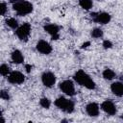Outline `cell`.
I'll return each instance as SVG.
<instances>
[{
  "label": "cell",
  "mask_w": 123,
  "mask_h": 123,
  "mask_svg": "<svg viewBox=\"0 0 123 123\" xmlns=\"http://www.w3.org/2000/svg\"><path fill=\"white\" fill-rule=\"evenodd\" d=\"M73 78H74V80H75V82H76L77 84H79V85L82 86L86 87L87 89H94V88L96 87L95 82L89 77V75H88L87 73H86V72H85L84 70H82V69L78 70V71L74 74Z\"/></svg>",
  "instance_id": "obj_1"
},
{
  "label": "cell",
  "mask_w": 123,
  "mask_h": 123,
  "mask_svg": "<svg viewBox=\"0 0 123 123\" xmlns=\"http://www.w3.org/2000/svg\"><path fill=\"white\" fill-rule=\"evenodd\" d=\"M12 9L13 11L16 12L17 15L23 16V15L31 13L33 12L34 7H33V4L28 1H20V2H16L12 4Z\"/></svg>",
  "instance_id": "obj_2"
},
{
  "label": "cell",
  "mask_w": 123,
  "mask_h": 123,
  "mask_svg": "<svg viewBox=\"0 0 123 123\" xmlns=\"http://www.w3.org/2000/svg\"><path fill=\"white\" fill-rule=\"evenodd\" d=\"M54 104L58 109L63 111L67 113H71L74 111V102L72 100H69V99L63 97V96L58 97L55 100Z\"/></svg>",
  "instance_id": "obj_3"
},
{
  "label": "cell",
  "mask_w": 123,
  "mask_h": 123,
  "mask_svg": "<svg viewBox=\"0 0 123 123\" xmlns=\"http://www.w3.org/2000/svg\"><path fill=\"white\" fill-rule=\"evenodd\" d=\"M31 30H32L31 24L25 22L15 30V35L20 40H27L31 34Z\"/></svg>",
  "instance_id": "obj_4"
},
{
  "label": "cell",
  "mask_w": 123,
  "mask_h": 123,
  "mask_svg": "<svg viewBox=\"0 0 123 123\" xmlns=\"http://www.w3.org/2000/svg\"><path fill=\"white\" fill-rule=\"evenodd\" d=\"M59 87H60V89L64 94H66L68 96H74L75 93H76L74 84H73V82L71 80H64V81H62V83H60Z\"/></svg>",
  "instance_id": "obj_5"
},
{
  "label": "cell",
  "mask_w": 123,
  "mask_h": 123,
  "mask_svg": "<svg viewBox=\"0 0 123 123\" xmlns=\"http://www.w3.org/2000/svg\"><path fill=\"white\" fill-rule=\"evenodd\" d=\"M25 81V76L19 71H12L8 75V82L12 85H21Z\"/></svg>",
  "instance_id": "obj_6"
},
{
  "label": "cell",
  "mask_w": 123,
  "mask_h": 123,
  "mask_svg": "<svg viewBox=\"0 0 123 123\" xmlns=\"http://www.w3.org/2000/svg\"><path fill=\"white\" fill-rule=\"evenodd\" d=\"M41 82L46 87H52L56 83V76L50 71H46L41 75Z\"/></svg>",
  "instance_id": "obj_7"
},
{
  "label": "cell",
  "mask_w": 123,
  "mask_h": 123,
  "mask_svg": "<svg viewBox=\"0 0 123 123\" xmlns=\"http://www.w3.org/2000/svg\"><path fill=\"white\" fill-rule=\"evenodd\" d=\"M91 17H92V19H93L94 22L99 23V24H108L111 21V16L108 12L92 13L91 14Z\"/></svg>",
  "instance_id": "obj_8"
},
{
  "label": "cell",
  "mask_w": 123,
  "mask_h": 123,
  "mask_svg": "<svg viewBox=\"0 0 123 123\" xmlns=\"http://www.w3.org/2000/svg\"><path fill=\"white\" fill-rule=\"evenodd\" d=\"M36 48H37V50L39 53H41L43 55H49L52 52V46H51V44L49 42H47L46 40H43V39L37 41V43L36 45Z\"/></svg>",
  "instance_id": "obj_9"
},
{
  "label": "cell",
  "mask_w": 123,
  "mask_h": 123,
  "mask_svg": "<svg viewBox=\"0 0 123 123\" xmlns=\"http://www.w3.org/2000/svg\"><path fill=\"white\" fill-rule=\"evenodd\" d=\"M101 109L109 115H114L116 113V111H117L114 103L112 101H111V100H105L101 104Z\"/></svg>",
  "instance_id": "obj_10"
},
{
  "label": "cell",
  "mask_w": 123,
  "mask_h": 123,
  "mask_svg": "<svg viewBox=\"0 0 123 123\" xmlns=\"http://www.w3.org/2000/svg\"><path fill=\"white\" fill-rule=\"evenodd\" d=\"M44 31L46 33H48L49 35L52 36V39L53 40H57L59 38V31H60V27L56 24H47L43 27Z\"/></svg>",
  "instance_id": "obj_11"
},
{
  "label": "cell",
  "mask_w": 123,
  "mask_h": 123,
  "mask_svg": "<svg viewBox=\"0 0 123 123\" xmlns=\"http://www.w3.org/2000/svg\"><path fill=\"white\" fill-rule=\"evenodd\" d=\"M99 111H100V108L97 103L91 102L86 106V111L91 117H96L99 114Z\"/></svg>",
  "instance_id": "obj_12"
},
{
  "label": "cell",
  "mask_w": 123,
  "mask_h": 123,
  "mask_svg": "<svg viewBox=\"0 0 123 123\" xmlns=\"http://www.w3.org/2000/svg\"><path fill=\"white\" fill-rule=\"evenodd\" d=\"M111 90L115 96H122L123 95V83L121 82H114L111 85Z\"/></svg>",
  "instance_id": "obj_13"
},
{
  "label": "cell",
  "mask_w": 123,
  "mask_h": 123,
  "mask_svg": "<svg viewBox=\"0 0 123 123\" xmlns=\"http://www.w3.org/2000/svg\"><path fill=\"white\" fill-rule=\"evenodd\" d=\"M11 59L13 63H16V64H20L24 62V57H23V54L19 51V50H14L12 52L11 54Z\"/></svg>",
  "instance_id": "obj_14"
},
{
  "label": "cell",
  "mask_w": 123,
  "mask_h": 123,
  "mask_svg": "<svg viewBox=\"0 0 123 123\" xmlns=\"http://www.w3.org/2000/svg\"><path fill=\"white\" fill-rule=\"evenodd\" d=\"M102 75H103V78H104V79L109 80V81H110V80H112V79L115 77L114 71L111 70V69H110V68H106V69L103 71Z\"/></svg>",
  "instance_id": "obj_15"
},
{
  "label": "cell",
  "mask_w": 123,
  "mask_h": 123,
  "mask_svg": "<svg viewBox=\"0 0 123 123\" xmlns=\"http://www.w3.org/2000/svg\"><path fill=\"white\" fill-rule=\"evenodd\" d=\"M79 5L84 10L88 11V10H90L92 8V0H80L79 1Z\"/></svg>",
  "instance_id": "obj_16"
},
{
  "label": "cell",
  "mask_w": 123,
  "mask_h": 123,
  "mask_svg": "<svg viewBox=\"0 0 123 123\" xmlns=\"http://www.w3.org/2000/svg\"><path fill=\"white\" fill-rule=\"evenodd\" d=\"M6 24L10 27V28H12V29H17L19 26H18V22H17V20L15 19V18H12V17H11V18H8L7 20H6Z\"/></svg>",
  "instance_id": "obj_17"
},
{
  "label": "cell",
  "mask_w": 123,
  "mask_h": 123,
  "mask_svg": "<svg viewBox=\"0 0 123 123\" xmlns=\"http://www.w3.org/2000/svg\"><path fill=\"white\" fill-rule=\"evenodd\" d=\"M91 37L94 38H100L103 37V31L100 28H94L91 31Z\"/></svg>",
  "instance_id": "obj_18"
},
{
  "label": "cell",
  "mask_w": 123,
  "mask_h": 123,
  "mask_svg": "<svg viewBox=\"0 0 123 123\" xmlns=\"http://www.w3.org/2000/svg\"><path fill=\"white\" fill-rule=\"evenodd\" d=\"M39 105H40L42 108H44V109H49L50 106H51V102H50V100H49L48 98L43 97V98H41V99L39 100Z\"/></svg>",
  "instance_id": "obj_19"
},
{
  "label": "cell",
  "mask_w": 123,
  "mask_h": 123,
  "mask_svg": "<svg viewBox=\"0 0 123 123\" xmlns=\"http://www.w3.org/2000/svg\"><path fill=\"white\" fill-rule=\"evenodd\" d=\"M10 73H11L10 72V67L5 63L1 64V66H0V74L2 76H8Z\"/></svg>",
  "instance_id": "obj_20"
},
{
  "label": "cell",
  "mask_w": 123,
  "mask_h": 123,
  "mask_svg": "<svg viewBox=\"0 0 123 123\" xmlns=\"http://www.w3.org/2000/svg\"><path fill=\"white\" fill-rule=\"evenodd\" d=\"M6 12H7V5H6V3L2 2L1 5H0V13H1V15H5Z\"/></svg>",
  "instance_id": "obj_21"
},
{
  "label": "cell",
  "mask_w": 123,
  "mask_h": 123,
  "mask_svg": "<svg viewBox=\"0 0 123 123\" xmlns=\"http://www.w3.org/2000/svg\"><path fill=\"white\" fill-rule=\"evenodd\" d=\"M0 97H1V99H3V100H9V99H10V95H9L8 91H6V90H1V92H0Z\"/></svg>",
  "instance_id": "obj_22"
},
{
  "label": "cell",
  "mask_w": 123,
  "mask_h": 123,
  "mask_svg": "<svg viewBox=\"0 0 123 123\" xmlns=\"http://www.w3.org/2000/svg\"><path fill=\"white\" fill-rule=\"evenodd\" d=\"M112 46V43L110 41V40H104L103 41V47L105 49H109V48H111Z\"/></svg>",
  "instance_id": "obj_23"
},
{
  "label": "cell",
  "mask_w": 123,
  "mask_h": 123,
  "mask_svg": "<svg viewBox=\"0 0 123 123\" xmlns=\"http://www.w3.org/2000/svg\"><path fill=\"white\" fill-rule=\"evenodd\" d=\"M25 68H26V71L29 73V72L31 71V68H32V66H31L30 64H26V65H25Z\"/></svg>",
  "instance_id": "obj_24"
},
{
  "label": "cell",
  "mask_w": 123,
  "mask_h": 123,
  "mask_svg": "<svg viewBox=\"0 0 123 123\" xmlns=\"http://www.w3.org/2000/svg\"><path fill=\"white\" fill-rule=\"evenodd\" d=\"M90 43H89V41H86V42H85L84 44H83V46H82V48H85V47H87V45H89Z\"/></svg>",
  "instance_id": "obj_25"
},
{
  "label": "cell",
  "mask_w": 123,
  "mask_h": 123,
  "mask_svg": "<svg viewBox=\"0 0 123 123\" xmlns=\"http://www.w3.org/2000/svg\"><path fill=\"white\" fill-rule=\"evenodd\" d=\"M20 1H24V0H11V2H12V4H14V3H16V2H20Z\"/></svg>",
  "instance_id": "obj_26"
},
{
  "label": "cell",
  "mask_w": 123,
  "mask_h": 123,
  "mask_svg": "<svg viewBox=\"0 0 123 123\" xmlns=\"http://www.w3.org/2000/svg\"><path fill=\"white\" fill-rule=\"evenodd\" d=\"M121 118H122V119H123V115H122V116H121Z\"/></svg>",
  "instance_id": "obj_27"
}]
</instances>
